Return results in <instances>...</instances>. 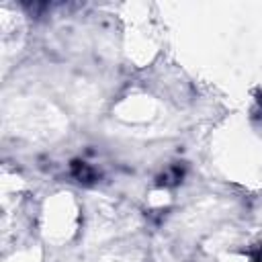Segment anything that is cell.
<instances>
[{
  "mask_svg": "<svg viewBox=\"0 0 262 262\" xmlns=\"http://www.w3.org/2000/svg\"><path fill=\"white\" fill-rule=\"evenodd\" d=\"M72 172H74V176H76L78 180H84V182H90V180L94 178V172H92L84 162H74Z\"/></svg>",
  "mask_w": 262,
  "mask_h": 262,
  "instance_id": "6da1fadb",
  "label": "cell"
}]
</instances>
